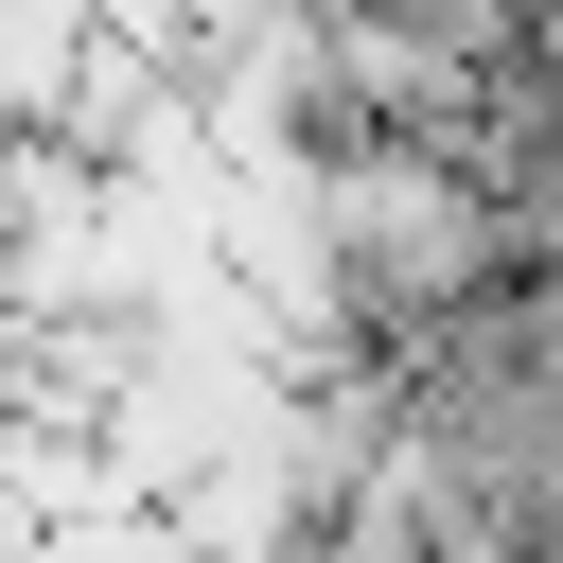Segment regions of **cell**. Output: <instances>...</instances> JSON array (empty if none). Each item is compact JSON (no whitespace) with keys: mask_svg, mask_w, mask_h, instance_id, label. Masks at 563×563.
Segmentation results:
<instances>
[{"mask_svg":"<svg viewBox=\"0 0 563 563\" xmlns=\"http://www.w3.org/2000/svg\"><path fill=\"white\" fill-rule=\"evenodd\" d=\"M317 229H334V282L369 299L387 352L440 334V317H475L493 282H528L510 194H493L440 123H352V141H317Z\"/></svg>","mask_w":563,"mask_h":563,"instance_id":"1","label":"cell"}]
</instances>
